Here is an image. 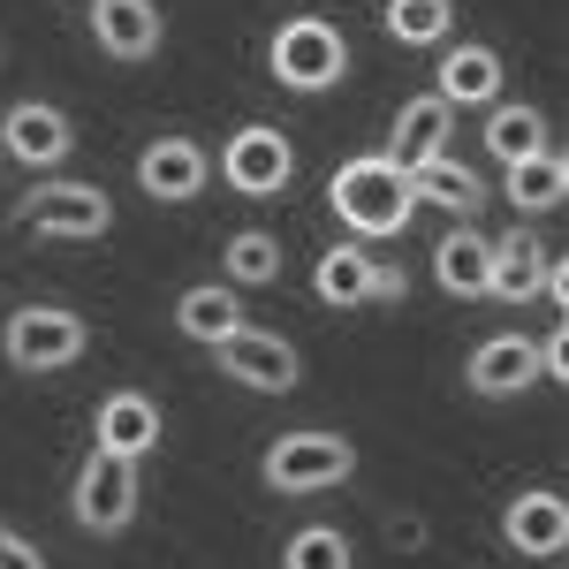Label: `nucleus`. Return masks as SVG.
<instances>
[{
    "label": "nucleus",
    "instance_id": "nucleus-1",
    "mask_svg": "<svg viewBox=\"0 0 569 569\" xmlns=\"http://www.w3.org/2000/svg\"><path fill=\"white\" fill-rule=\"evenodd\" d=\"M327 206H335V220L357 228V236H402L410 213H418V206H410V182H402V168H395L388 152L342 160L335 182H327Z\"/></svg>",
    "mask_w": 569,
    "mask_h": 569
},
{
    "label": "nucleus",
    "instance_id": "nucleus-2",
    "mask_svg": "<svg viewBox=\"0 0 569 569\" xmlns=\"http://www.w3.org/2000/svg\"><path fill=\"white\" fill-rule=\"evenodd\" d=\"M350 471H357V440L327 433V426H297V433L266 440V456H259V479L273 486V493H289V501L327 493V486H342Z\"/></svg>",
    "mask_w": 569,
    "mask_h": 569
},
{
    "label": "nucleus",
    "instance_id": "nucleus-3",
    "mask_svg": "<svg viewBox=\"0 0 569 569\" xmlns=\"http://www.w3.org/2000/svg\"><path fill=\"white\" fill-rule=\"evenodd\" d=\"M266 69H273V84H289V91H335L350 77V39L327 16H289L273 31V46H266Z\"/></svg>",
    "mask_w": 569,
    "mask_h": 569
},
{
    "label": "nucleus",
    "instance_id": "nucleus-4",
    "mask_svg": "<svg viewBox=\"0 0 569 569\" xmlns=\"http://www.w3.org/2000/svg\"><path fill=\"white\" fill-rule=\"evenodd\" d=\"M0 350H8L16 372H69L91 350V327H84V311H69V305H16L8 327H0Z\"/></svg>",
    "mask_w": 569,
    "mask_h": 569
},
{
    "label": "nucleus",
    "instance_id": "nucleus-5",
    "mask_svg": "<svg viewBox=\"0 0 569 569\" xmlns=\"http://www.w3.org/2000/svg\"><path fill=\"white\" fill-rule=\"evenodd\" d=\"M137 501H144L137 463L99 456V448L77 463V486H69V517H77V531H91V539H122V531L137 525Z\"/></svg>",
    "mask_w": 569,
    "mask_h": 569
},
{
    "label": "nucleus",
    "instance_id": "nucleus-6",
    "mask_svg": "<svg viewBox=\"0 0 569 569\" xmlns=\"http://www.w3.org/2000/svg\"><path fill=\"white\" fill-rule=\"evenodd\" d=\"M23 228L31 236H53V243H99L114 228V198L99 182H69V176H46L31 198H23Z\"/></svg>",
    "mask_w": 569,
    "mask_h": 569
},
{
    "label": "nucleus",
    "instance_id": "nucleus-7",
    "mask_svg": "<svg viewBox=\"0 0 569 569\" xmlns=\"http://www.w3.org/2000/svg\"><path fill=\"white\" fill-rule=\"evenodd\" d=\"M213 357H220V372H228L236 388H251V395H297V380H305L297 342H289V335H266L251 319H243L236 335H220Z\"/></svg>",
    "mask_w": 569,
    "mask_h": 569
},
{
    "label": "nucleus",
    "instance_id": "nucleus-8",
    "mask_svg": "<svg viewBox=\"0 0 569 569\" xmlns=\"http://www.w3.org/2000/svg\"><path fill=\"white\" fill-rule=\"evenodd\" d=\"M297 176V144L273 130V122H243V130L220 144V182L236 198H281Z\"/></svg>",
    "mask_w": 569,
    "mask_h": 569
},
{
    "label": "nucleus",
    "instance_id": "nucleus-9",
    "mask_svg": "<svg viewBox=\"0 0 569 569\" xmlns=\"http://www.w3.org/2000/svg\"><path fill=\"white\" fill-rule=\"evenodd\" d=\"M69 152H77V122H69L61 107H46V99H16V107L0 114V160L31 168V176H53Z\"/></svg>",
    "mask_w": 569,
    "mask_h": 569
},
{
    "label": "nucleus",
    "instance_id": "nucleus-10",
    "mask_svg": "<svg viewBox=\"0 0 569 569\" xmlns=\"http://www.w3.org/2000/svg\"><path fill=\"white\" fill-rule=\"evenodd\" d=\"M206 182H213V152H206L198 137H152V144L137 152V190H144L152 206H190Z\"/></svg>",
    "mask_w": 569,
    "mask_h": 569
},
{
    "label": "nucleus",
    "instance_id": "nucleus-11",
    "mask_svg": "<svg viewBox=\"0 0 569 569\" xmlns=\"http://www.w3.org/2000/svg\"><path fill=\"white\" fill-rule=\"evenodd\" d=\"M91 448H99V456H122V463H144V456L160 448V402L144 388L99 395V410H91Z\"/></svg>",
    "mask_w": 569,
    "mask_h": 569
},
{
    "label": "nucleus",
    "instance_id": "nucleus-12",
    "mask_svg": "<svg viewBox=\"0 0 569 569\" xmlns=\"http://www.w3.org/2000/svg\"><path fill=\"white\" fill-rule=\"evenodd\" d=\"M501 539L531 555V562H555L569 547V501L555 486H525V493H509V509H501Z\"/></svg>",
    "mask_w": 569,
    "mask_h": 569
},
{
    "label": "nucleus",
    "instance_id": "nucleus-13",
    "mask_svg": "<svg viewBox=\"0 0 569 569\" xmlns=\"http://www.w3.org/2000/svg\"><path fill=\"white\" fill-rule=\"evenodd\" d=\"M463 388L486 395V402L539 388V342H531V335H493V342H479L471 365H463Z\"/></svg>",
    "mask_w": 569,
    "mask_h": 569
},
{
    "label": "nucleus",
    "instance_id": "nucleus-14",
    "mask_svg": "<svg viewBox=\"0 0 569 569\" xmlns=\"http://www.w3.org/2000/svg\"><path fill=\"white\" fill-rule=\"evenodd\" d=\"M448 137H456V107H440L433 91H418V99H402V114H395V137H388V160L410 176V168H426L448 152Z\"/></svg>",
    "mask_w": 569,
    "mask_h": 569
},
{
    "label": "nucleus",
    "instance_id": "nucleus-15",
    "mask_svg": "<svg viewBox=\"0 0 569 569\" xmlns=\"http://www.w3.org/2000/svg\"><path fill=\"white\" fill-rule=\"evenodd\" d=\"M433 99L440 107H493L501 99V53L493 46H440Z\"/></svg>",
    "mask_w": 569,
    "mask_h": 569
},
{
    "label": "nucleus",
    "instance_id": "nucleus-16",
    "mask_svg": "<svg viewBox=\"0 0 569 569\" xmlns=\"http://www.w3.org/2000/svg\"><path fill=\"white\" fill-rule=\"evenodd\" d=\"M160 8L152 0H91V39L99 53H114V61H144V53H160Z\"/></svg>",
    "mask_w": 569,
    "mask_h": 569
},
{
    "label": "nucleus",
    "instance_id": "nucleus-17",
    "mask_svg": "<svg viewBox=\"0 0 569 569\" xmlns=\"http://www.w3.org/2000/svg\"><path fill=\"white\" fill-rule=\"evenodd\" d=\"M547 259H555V251H547L531 228L501 236V243H493V266H486V297H501V305H531L539 281H547Z\"/></svg>",
    "mask_w": 569,
    "mask_h": 569
},
{
    "label": "nucleus",
    "instance_id": "nucleus-18",
    "mask_svg": "<svg viewBox=\"0 0 569 569\" xmlns=\"http://www.w3.org/2000/svg\"><path fill=\"white\" fill-rule=\"evenodd\" d=\"M486 266H493V243H486L471 220H456V228L433 243V281L448 289V297H463V305L486 297Z\"/></svg>",
    "mask_w": 569,
    "mask_h": 569
},
{
    "label": "nucleus",
    "instance_id": "nucleus-19",
    "mask_svg": "<svg viewBox=\"0 0 569 569\" xmlns=\"http://www.w3.org/2000/svg\"><path fill=\"white\" fill-rule=\"evenodd\" d=\"M311 297L335 305V311L372 305V251H365V243H327V251L311 259Z\"/></svg>",
    "mask_w": 569,
    "mask_h": 569
},
{
    "label": "nucleus",
    "instance_id": "nucleus-20",
    "mask_svg": "<svg viewBox=\"0 0 569 569\" xmlns=\"http://www.w3.org/2000/svg\"><path fill=\"white\" fill-rule=\"evenodd\" d=\"M402 182H410V206H440V213H456V220H471L486 206V182L471 176L463 160H448V152L426 160V168H410Z\"/></svg>",
    "mask_w": 569,
    "mask_h": 569
},
{
    "label": "nucleus",
    "instance_id": "nucleus-21",
    "mask_svg": "<svg viewBox=\"0 0 569 569\" xmlns=\"http://www.w3.org/2000/svg\"><path fill=\"white\" fill-rule=\"evenodd\" d=\"M501 190H509L517 213H555V206L569 198V160L547 144V152H531V160H517V168H501Z\"/></svg>",
    "mask_w": 569,
    "mask_h": 569
},
{
    "label": "nucleus",
    "instance_id": "nucleus-22",
    "mask_svg": "<svg viewBox=\"0 0 569 569\" xmlns=\"http://www.w3.org/2000/svg\"><path fill=\"white\" fill-rule=\"evenodd\" d=\"M176 327L190 335V342H206V350H213L220 335H236V327H243V297H236L228 281H198V289H182V297H176Z\"/></svg>",
    "mask_w": 569,
    "mask_h": 569
},
{
    "label": "nucleus",
    "instance_id": "nucleus-23",
    "mask_svg": "<svg viewBox=\"0 0 569 569\" xmlns=\"http://www.w3.org/2000/svg\"><path fill=\"white\" fill-rule=\"evenodd\" d=\"M486 152L501 160V168H517L531 152H547V114L525 107V99H493L486 107Z\"/></svg>",
    "mask_w": 569,
    "mask_h": 569
},
{
    "label": "nucleus",
    "instance_id": "nucleus-24",
    "mask_svg": "<svg viewBox=\"0 0 569 569\" xmlns=\"http://www.w3.org/2000/svg\"><path fill=\"white\" fill-rule=\"evenodd\" d=\"M380 23H388L395 46H448V31H456V0H388Z\"/></svg>",
    "mask_w": 569,
    "mask_h": 569
},
{
    "label": "nucleus",
    "instance_id": "nucleus-25",
    "mask_svg": "<svg viewBox=\"0 0 569 569\" xmlns=\"http://www.w3.org/2000/svg\"><path fill=\"white\" fill-rule=\"evenodd\" d=\"M220 266H228V289H259V281L281 273V243H273L266 228H236L228 251H220Z\"/></svg>",
    "mask_w": 569,
    "mask_h": 569
},
{
    "label": "nucleus",
    "instance_id": "nucleus-26",
    "mask_svg": "<svg viewBox=\"0 0 569 569\" xmlns=\"http://www.w3.org/2000/svg\"><path fill=\"white\" fill-rule=\"evenodd\" d=\"M281 569H357V555L335 525H297L281 547Z\"/></svg>",
    "mask_w": 569,
    "mask_h": 569
},
{
    "label": "nucleus",
    "instance_id": "nucleus-27",
    "mask_svg": "<svg viewBox=\"0 0 569 569\" xmlns=\"http://www.w3.org/2000/svg\"><path fill=\"white\" fill-rule=\"evenodd\" d=\"M402 297H410V273L388 266V259H372V305H402Z\"/></svg>",
    "mask_w": 569,
    "mask_h": 569
},
{
    "label": "nucleus",
    "instance_id": "nucleus-28",
    "mask_svg": "<svg viewBox=\"0 0 569 569\" xmlns=\"http://www.w3.org/2000/svg\"><path fill=\"white\" fill-rule=\"evenodd\" d=\"M0 569H46V555L23 539V531H8L0 525Z\"/></svg>",
    "mask_w": 569,
    "mask_h": 569
},
{
    "label": "nucleus",
    "instance_id": "nucleus-29",
    "mask_svg": "<svg viewBox=\"0 0 569 569\" xmlns=\"http://www.w3.org/2000/svg\"><path fill=\"white\" fill-rule=\"evenodd\" d=\"M84 8H91V0H84Z\"/></svg>",
    "mask_w": 569,
    "mask_h": 569
}]
</instances>
